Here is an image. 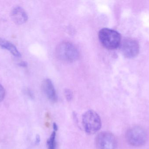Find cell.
<instances>
[{"mask_svg":"<svg viewBox=\"0 0 149 149\" xmlns=\"http://www.w3.org/2000/svg\"><path fill=\"white\" fill-rule=\"evenodd\" d=\"M99 38L102 44L109 50L118 48L121 43V36L116 31L111 29H102L99 33Z\"/></svg>","mask_w":149,"mask_h":149,"instance_id":"6da1fadb","label":"cell"},{"mask_svg":"<svg viewBox=\"0 0 149 149\" xmlns=\"http://www.w3.org/2000/svg\"><path fill=\"white\" fill-rule=\"evenodd\" d=\"M56 54L60 60L67 62H74L79 56L77 48L69 42H63L59 44L56 49Z\"/></svg>","mask_w":149,"mask_h":149,"instance_id":"7a4b0ae2","label":"cell"},{"mask_svg":"<svg viewBox=\"0 0 149 149\" xmlns=\"http://www.w3.org/2000/svg\"><path fill=\"white\" fill-rule=\"evenodd\" d=\"M82 122L85 131L88 134H95L101 127L100 118L99 115L93 110H88L83 114Z\"/></svg>","mask_w":149,"mask_h":149,"instance_id":"3957f363","label":"cell"},{"mask_svg":"<svg viewBox=\"0 0 149 149\" xmlns=\"http://www.w3.org/2000/svg\"><path fill=\"white\" fill-rule=\"evenodd\" d=\"M126 139L130 145L140 147L145 144L147 140V134L143 128L134 127L130 129L126 134Z\"/></svg>","mask_w":149,"mask_h":149,"instance_id":"277c9868","label":"cell"},{"mask_svg":"<svg viewBox=\"0 0 149 149\" xmlns=\"http://www.w3.org/2000/svg\"><path fill=\"white\" fill-rule=\"evenodd\" d=\"M96 144L100 149H116L117 141L113 134L110 132L100 133L96 138Z\"/></svg>","mask_w":149,"mask_h":149,"instance_id":"5b68a950","label":"cell"},{"mask_svg":"<svg viewBox=\"0 0 149 149\" xmlns=\"http://www.w3.org/2000/svg\"><path fill=\"white\" fill-rule=\"evenodd\" d=\"M139 45L134 39L128 38L123 42L121 50L124 57L127 58H133L139 52Z\"/></svg>","mask_w":149,"mask_h":149,"instance_id":"8992f818","label":"cell"},{"mask_svg":"<svg viewBox=\"0 0 149 149\" xmlns=\"http://www.w3.org/2000/svg\"><path fill=\"white\" fill-rule=\"evenodd\" d=\"M10 15L13 22L19 25L25 23L28 19L27 13L22 7L19 6L13 8Z\"/></svg>","mask_w":149,"mask_h":149,"instance_id":"52a82bcc","label":"cell"},{"mask_svg":"<svg viewBox=\"0 0 149 149\" xmlns=\"http://www.w3.org/2000/svg\"><path fill=\"white\" fill-rule=\"evenodd\" d=\"M42 88L48 99L52 102H55L57 100V96L55 87L52 82L49 79H46L43 81Z\"/></svg>","mask_w":149,"mask_h":149,"instance_id":"ba28073f","label":"cell"},{"mask_svg":"<svg viewBox=\"0 0 149 149\" xmlns=\"http://www.w3.org/2000/svg\"><path fill=\"white\" fill-rule=\"evenodd\" d=\"M0 47L8 50L14 57L19 58L21 57L22 56L17 48L12 43L1 38H0Z\"/></svg>","mask_w":149,"mask_h":149,"instance_id":"9c48e42d","label":"cell"},{"mask_svg":"<svg viewBox=\"0 0 149 149\" xmlns=\"http://www.w3.org/2000/svg\"><path fill=\"white\" fill-rule=\"evenodd\" d=\"M56 132L53 131L49 140L47 142L48 149H56Z\"/></svg>","mask_w":149,"mask_h":149,"instance_id":"30bf717a","label":"cell"},{"mask_svg":"<svg viewBox=\"0 0 149 149\" xmlns=\"http://www.w3.org/2000/svg\"><path fill=\"white\" fill-rule=\"evenodd\" d=\"M65 95L66 99L69 101L72 100L73 98V94H72V92L69 89H66L65 90Z\"/></svg>","mask_w":149,"mask_h":149,"instance_id":"8fae6325","label":"cell"},{"mask_svg":"<svg viewBox=\"0 0 149 149\" xmlns=\"http://www.w3.org/2000/svg\"><path fill=\"white\" fill-rule=\"evenodd\" d=\"M5 95V91L4 87L0 84V102L4 99Z\"/></svg>","mask_w":149,"mask_h":149,"instance_id":"7c38bea8","label":"cell"},{"mask_svg":"<svg viewBox=\"0 0 149 149\" xmlns=\"http://www.w3.org/2000/svg\"><path fill=\"white\" fill-rule=\"evenodd\" d=\"M40 142V137L39 135H37L36 137V143L37 144H38Z\"/></svg>","mask_w":149,"mask_h":149,"instance_id":"4fadbf2b","label":"cell"},{"mask_svg":"<svg viewBox=\"0 0 149 149\" xmlns=\"http://www.w3.org/2000/svg\"><path fill=\"white\" fill-rule=\"evenodd\" d=\"M53 129H54V131H56L58 130V126L56 123H53Z\"/></svg>","mask_w":149,"mask_h":149,"instance_id":"5bb4252c","label":"cell"}]
</instances>
